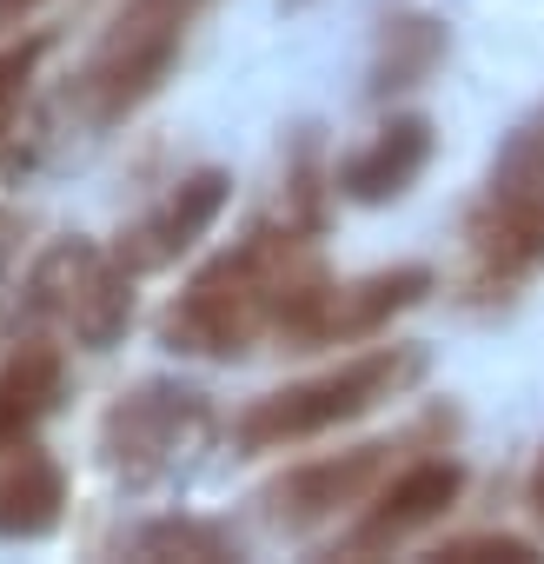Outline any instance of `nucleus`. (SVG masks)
I'll return each mask as SVG.
<instances>
[{
	"mask_svg": "<svg viewBox=\"0 0 544 564\" xmlns=\"http://www.w3.org/2000/svg\"><path fill=\"white\" fill-rule=\"evenodd\" d=\"M206 425H213L206 392L153 379V386L127 392V399L100 419V452H107V465H113L120 478H160V471H173V465L206 438Z\"/></svg>",
	"mask_w": 544,
	"mask_h": 564,
	"instance_id": "obj_6",
	"label": "nucleus"
},
{
	"mask_svg": "<svg viewBox=\"0 0 544 564\" xmlns=\"http://www.w3.org/2000/svg\"><path fill=\"white\" fill-rule=\"evenodd\" d=\"M61 399V352L47 339L21 346L0 366V445H21Z\"/></svg>",
	"mask_w": 544,
	"mask_h": 564,
	"instance_id": "obj_13",
	"label": "nucleus"
},
{
	"mask_svg": "<svg viewBox=\"0 0 544 564\" xmlns=\"http://www.w3.org/2000/svg\"><path fill=\"white\" fill-rule=\"evenodd\" d=\"M432 293V272L425 265H385V272H366L352 286H333L326 272H313L306 286L293 293L286 319H280V346L293 352H313V346H352V339H372L385 333L399 313H412L418 300Z\"/></svg>",
	"mask_w": 544,
	"mask_h": 564,
	"instance_id": "obj_5",
	"label": "nucleus"
},
{
	"mask_svg": "<svg viewBox=\"0 0 544 564\" xmlns=\"http://www.w3.org/2000/svg\"><path fill=\"white\" fill-rule=\"evenodd\" d=\"M199 8H206V0H127V8L113 14L107 41L94 47L87 74H80V100H87V113L100 127L140 113L166 87V74H173Z\"/></svg>",
	"mask_w": 544,
	"mask_h": 564,
	"instance_id": "obj_3",
	"label": "nucleus"
},
{
	"mask_svg": "<svg viewBox=\"0 0 544 564\" xmlns=\"http://www.w3.org/2000/svg\"><path fill=\"white\" fill-rule=\"evenodd\" d=\"M41 54H47V41H21V47H0V127H8V120H14V107L28 100V80H34Z\"/></svg>",
	"mask_w": 544,
	"mask_h": 564,
	"instance_id": "obj_17",
	"label": "nucleus"
},
{
	"mask_svg": "<svg viewBox=\"0 0 544 564\" xmlns=\"http://www.w3.org/2000/svg\"><path fill=\"white\" fill-rule=\"evenodd\" d=\"M392 452H399V445L372 438V445H352V452H326V458H313V465H293L286 478H272V485L259 491L265 524H280V531H319V524H333L346 505H359L366 491L385 485Z\"/></svg>",
	"mask_w": 544,
	"mask_h": 564,
	"instance_id": "obj_7",
	"label": "nucleus"
},
{
	"mask_svg": "<svg viewBox=\"0 0 544 564\" xmlns=\"http://www.w3.org/2000/svg\"><path fill=\"white\" fill-rule=\"evenodd\" d=\"M226 193H232V180H226L219 166L186 173L160 206H146V213L120 232L113 252H120L133 272H160V265H173V259L193 252V239H206V226L226 213Z\"/></svg>",
	"mask_w": 544,
	"mask_h": 564,
	"instance_id": "obj_9",
	"label": "nucleus"
},
{
	"mask_svg": "<svg viewBox=\"0 0 544 564\" xmlns=\"http://www.w3.org/2000/svg\"><path fill=\"white\" fill-rule=\"evenodd\" d=\"M61 505H67V471L47 452L14 445V458L0 465V538H47L61 524Z\"/></svg>",
	"mask_w": 544,
	"mask_h": 564,
	"instance_id": "obj_12",
	"label": "nucleus"
},
{
	"mask_svg": "<svg viewBox=\"0 0 544 564\" xmlns=\"http://www.w3.org/2000/svg\"><path fill=\"white\" fill-rule=\"evenodd\" d=\"M306 232L313 219H293V213L286 226H252L232 252L193 272V286L160 313V339L186 359H232L252 339H272L293 293L319 272Z\"/></svg>",
	"mask_w": 544,
	"mask_h": 564,
	"instance_id": "obj_1",
	"label": "nucleus"
},
{
	"mask_svg": "<svg viewBox=\"0 0 544 564\" xmlns=\"http://www.w3.org/2000/svg\"><path fill=\"white\" fill-rule=\"evenodd\" d=\"M133 551H140V557H232L226 531H213V524H193V518L146 524V531L133 538Z\"/></svg>",
	"mask_w": 544,
	"mask_h": 564,
	"instance_id": "obj_16",
	"label": "nucleus"
},
{
	"mask_svg": "<svg viewBox=\"0 0 544 564\" xmlns=\"http://www.w3.org/2000/svg\"><path fill=\"white\" fill-rule=\"evenodd\" d=\"M28 8H41V0H0V21H14V14H28Z\"/></svg>",
	"mask_w": 544,
	"mask_h": 564,
	"instance_id": "obj_20",
	"label": "nucleus"
},
{
	"mask_svg": "<svg viewBox=\"0 0 544 564\" xmlns=\"http://www.w3.org/2000/svg\"><path fill=\"white\" fill-rule=\"evenodd\" d=\"M438 557L445 564H531L537 551L524 538H451V544H438Z\"/></svg>",
	"mask_w": 544,
	"mask_h": 564,
	"instance_id": "obj_18",
	"label": "nucleus"
},
{
	"mask_svg": "<svg viewBox=\"0 0 544 564\" xmlns=\"http://www.w3.org/2000/svg\"><path fill=\"white\" fill-rule=\"evenodd\" d=\"M425 160H432V120L405 113V120H385V127L346 160L339 186H346V199H359V206H385V199H399V193L418 186Z\"/></svg>",
	"mask_w": 544,
	"mask_h": 564,
	"instance_id": "obj_11",
	"label": "nucleus"
},
{
	"mask_svg": "<svg viewBox=\"0 0 544 564\" xmlns=\"http://www.w3.org/2000/svg\"><path fill=\"white\" fill-rule=\"evenodd\" d=\"M418 372H425V359H418L412 346H372V352H359V359H346V366H333V372H313V379H300V386H280V392L252 399V405L239 412L232 438H239L246 452L306 445V438L339 432V425L366 419L372 405L399 399Z\"/></svg>",
	"mask_w": 544,
	"mask_h": 564,
	"instance_id": "obj_2",
	"label": "nucleus"
},
{
	"mask_svg": "<svg viewBox=\"0 0 544 564\" xmlns=\"http://www.w3.org/2000/svg\"><path fill=\"white\" fill-rule=\"evenodd\" d=\"M458 491H465V471H458L451 458H418V465L392 471V478L372 491L366 518L339 538V551H346V557H379V551L418 538L425 524H438V518L458 505Z\"/></svg>",
	"mask_w": 544,
	"mask_h": 564,
	"instance_id": "obj_8",
	"label": "nucleus"
},
{
	"mask_svg": "<svg viewBox=\"0 0 544 564\" xmlns=\"http://www.w3.org/2000/svg\"><path fill=\"white\" fill-rule=\"evenodd\" d=\"M544 265V193H485L471 219V286L504 293Z\"/></svg>",
	"mask_w": 544,
	"mask_h": 564,
	"instance_id": "obj_10",
	"label": "nucleus"
},
{
	"mask_svg": "<svg viewBox=\"0 0 544 564\" xmlns=\"http://www.w3.org/2000/svg\"><path fill=\"white\" fill-rule=\"evenodd\" d=\"M491 193H544V107L504 140V153L491 166Z\"/></svg>",
	"mask_w": 544,
	"mask_h": 564,
	"instance_id": "obj_15",
	"label": "nucleus"
},
{
	"mask_svg": "<svg viewBox=\"0 0 544 564\" xmlns=\"http://www.w3.org/2000/svg\"><path fill=\"white\" fill-rule=\"evenodd\" d=\"M531 505H537V518H544V458H537V471H531Z\"/></svg>",
	"mask_w": 544,
	"mask_h": 564,
	"instance_id": "obj_19",
	"label": "nucleus"
},
{
	"mask_svg": "<svg viewBox=\"0 0 544 564\" xmlns=\"http://www.w3.org/2000/svg\"><path fill=\"white\" fill-rule=\"evenodd\" d=\"M133 279L140 272L100 239H54L28 272V306L47 326H61L74 346L107 352L133 326Z\"/></svg>",
	"mask_w": 544,
	"mask_h": 564,
	"instance_id": "obj_4",
	"label": "nucleus"
},
{
	"mask_svg": "<svg viewBox=\"0 0 544 564\" xmlns=\"http://www.w3.org/2000/svg\"><path fill=\"white\" fill-rule=\"evenodd\" d=\"M438 61H445V28L425 14H399V21H385L379 54H372V94H405V87L432 80Z\"/></svg>",
	"mask_w": 544,
	"mask_h": 564,
	"instance_id": "obj_14",
	"label": "nucleus"
}]
</instances>
